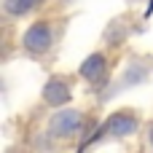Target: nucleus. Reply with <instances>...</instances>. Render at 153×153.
Masks as SVG:
<instances>
[{
	"label": "nucleus",
	"mask_w": 153,
	"mask_h": 153,
	"mask_svg": "<svg viewBox=\"0 0 153 153\" xmlns=\"http://www.w3.org/2000/svg\"><path fill=\"white\" fill-rule=\"evenodd\" d=\"M126 3H129V5H134V3H143V0H126Z\"/></svg>",
	"instance_id": "9d476101"
},
{
	"label": "nucleus",
	"mask_w": 153,
	"mask_h": 153,
	"mask_svg": "<svg viewBox=\"0 0 153 153\" xmlns=\"http://www.w3.org/2000/svg\"><path fill=\"white\" fill-rule=\"evenodd\" d=\"M46 0H5V13L8 16H27L38 11Z\"/></svg>",
	"instance_id": "423d86ee"
},
{
	"label": "nucleus",
	"mask_w": 153,
	"mask_h": 153,
	"mask_svg": "<svg viewBox=\"0 0 153 153\" xmlns=\"http://www.w3.org/2000/svg\"><path fill=\"white\" fill-rule=\"evenodd\" d=\"M148 67L140 62V59H134V62H129V67H126V75H124V86H134V83H143V81H148Z\"/></svg>",
	"instance_id": "0eeeda50"
},
{
	"label": "nucleus",
	"mask_w": 153,
	"mask_h": 153,
	"mask_svg": "<svg viewBox=\"0 0 153 153\" xmlns=\"http://www.w3.org/2000/svg\"><path fill=\"white\" fill-rule=\"evenodd\" d=\"M56 38H59V30H56V22L48 19V16H40L35 19L24 32H22V51L32 59H43L54 51L56 46Z\"/></svg>",
	"instance_id": "f03ea898"
},
{
	"label": "nucleus",
	"mask_w": 153,
	"mask_h": 153,
	"mask_svg": "<svg viewBox=\"0 0 153 153\" xmlns=\"http://www.w3.org/2000/svg\"><path fill=\"white\" fill-rule=\"evenodd\" d=\"M5 153H30V151H24V148H8Z\"/></svg>",
	"instance_id": "1a4fd4ad"
},
{
	"label": "nucleus",
	"mask_w": 153,
	"mask_h": 153,
	"mask_svg": "<svg viewBox=\"0 0 153 153\" xmlns=\"http://www.w3.org/2000/svg\"><path fill=\"white\" fill-rule=\"evenodd\" d=\"M110 67H113V62H110L108 51H91V54L78 65V75H81L89 86L100 89V86H105V83L110 81Z\"/></svg>",
	"instance_id": "20e7f679"
},
{
	"label": "nucleus",
	"mask_w": 153,
	"mask_h": 153,
	"mask_svg": "<svg viewBox=\"0 0 153 153\" xmlns=\"http://www.w3.org/2000/svg\"><path fill=\"white\" fill-rule=\"evenodd\" d=\"M83 126H86V116L75 108H56L48 118V137L56 140V143H67V140H75L78 134H83Z\"/></svg>",
	"instance_id": "7ed1b4c3"
},
{
	"label": "nucleus",
	"mask_w": 153,
	"mask_h": 153,
	"mask_svg": "<svg viewBox=\"0 0 153 153\" xmlns=\"http://www.w3.org/2000/svg\"><path fill=\"white\" fill-rule=\"evenodd\" d=\"M40 100H43V105H48L54 110L70 105V100H73V81L65 78V75H51L43 83V89H40Z\"/></svg>",
	"instance_id": "39448f33"
},
{
	"label": "nucleus",
	"mask_w": 153,
	"mask_h": 153,
	"mask_svg": "<svg viewBox=\"0 0 153 153\" xmlns=\"http://www.w3.org/2000/svg\"><path fill=\"white\" fill-rule=\"evenodd\" d=\"M145 143H148V145L153 148V118L148 121V124H145Z\"/></svg>",
	"instance_id": "6e6552de"
},
{
	"label": "nucleus",
	"mask_w": 153,
	"mask_h": 153,
	"mask_svg": "<svg viewBox=\"0 0 153 153\" xmlns=\"http://www.w3.org/2000/svg\"><path fill=\"white\" fill-rule=\"evenodd\" d=\"M140 129H143L140 113H137L134 108H121V110L110 113L94 132L86 134V140L81 143V151L78 153H83L86 148H91V145H97V143H102V140H126V137H134Z\"/></svg>",
	"instance_id": "f257e3e1"
}]
</instances>
